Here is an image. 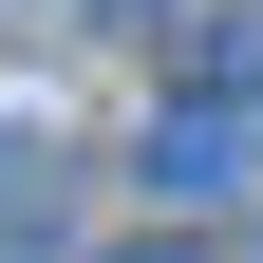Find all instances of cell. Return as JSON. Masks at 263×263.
<instances>
[{
    "mask_svg": "<svg viewBox=\"0 0 263 263\" xmlns=\"http://www.w3.org/2000/svg\"><path fill=\"white\" fill-rule=\"evenodd\" d=\"M245 170H263V94H170L151 113V188L170 207H245Z\"/></svg>",
    "mask_w": 263,
    "mask_h": 263,
    "instance_id": "6da1fadb",
    "label": "cell"
},
{
    "mask_svg": "<svg viewBox=\"0 0 263 263\" xmlns=\"http://www.w3.org/2000/svg\"><path fill=\"white\" fill-rule=\"evenodd\" d=\"M0 226H57V151L38 132H0Z\"/></svg>",
    "mask_w": 263,
    "mask_h": 263,
    "instance_id": "3957f363",
    "label": "cell"
},
{
    "mask_svg": "<svg viewBox=\"0 0 263 263\" xmlns=\"http://www.w3.org/2000/svg\"><path fill=\"white\" fill-rule=\"evenodd\" d=\"M113 263H207V245H113Z\"/></svg>",
    "mask_w": 263,
    "mask_h": 263,
    "instance_id": "277c9868",
    "label": "cell"
},
{
    "mask_svg": "<svg viewBox=\"0 0 263 263\" xmlns=\"http://www.w3.org/2000/svg\"><path fill=\"white\" fill-rule=\"evenodd\" d=\"M188 94H263V0H188Z\"/></svg>",
    "mask_w": 263,
    "mask_h": 263,
    "instance_id": "7a4b0ae2",
    "label": "cell"
}]
</instances>
